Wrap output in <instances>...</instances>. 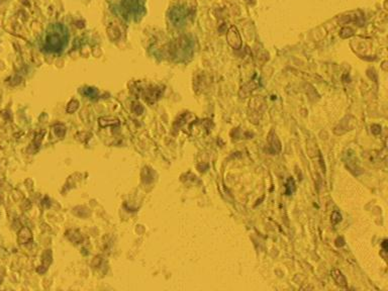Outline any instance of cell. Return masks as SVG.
Returning <instances> with one entry per match:
<instances>
[{"label":"cell","instance_id":"7a4b0ae2","mask_svg":"<svg viewBox=\"0 0 388 291\" xmlns=\"http://www.w3.org/2000/svg\"><path fill=\"white\" fill-rule=\"evenodd\" d=\"M124 4L128 11L134 12L135 14L139 13V9L141 8L139 0H124Z\"/></svg>","mask_w":388,"mask_h":291},{"label":"cell","instance_id":"6da1fadb","mask_svg":"<svg viewBox=\"0 0 388 291\" xmlns=\"http://www.w3.org/2000/svg\"><path fill=\"white\" fill-rule=\"evenodd\" d=\"M69 40V34L67 27L62 23L52 24L45 37V49L52 53L61 52L67 46Z\"/></svg>","mask_w":388,"mask_h":291}]
</instances>
